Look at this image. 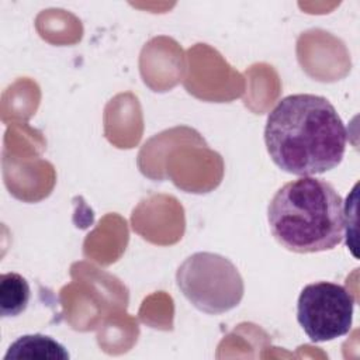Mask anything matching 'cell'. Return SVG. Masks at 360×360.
<instances>
[{"instance_id": "obj_1", "label": "cell", "mask_w": 360, "mask_h": 360, "mask_svg": "<svg viewBox=\"0 0 360 360\" xmlns=\"http://www.w3.org/2000/svg\"><path fill=\"white\" fill-rule=\"evenodd\" d=\"M346 142L342 118L322 96H287L267 115V152L276 166L290 174L305 177L335 169L345 156Z\"/></svg>"}, {"instance_id": "obj_2", "label": "cell", "mask_w": 360, "mask_h": 360, "mask_svg": "<svg viewBox=\"0 0 360 360\" xmlns=\"http://www.w3.org/2000/svg\"><path fill=\"white\" fill-rule=\"evenodd\" d=\"M267 221L274 239L290 252L330 250L343 239V200L330 183L300 177L273 195Z\"/></svg>"}, {"instance_id": "obj_3", "label": "cell", "mask_w": 360, "mask_h": 360, "mask_svg": "<svg viewBox=\"0 0 360 360\" xmlns=\"http://www.w3.org/2000/svg\"><path fill=\"white\" fill-rule=\"evenodd\" d=\"M176 283L183 295L201 312L225 314L243 298L245 284L236 266L226 257L197 252L176 271Z\"/></svg>"}, {"instance_id": "obj_4", "label": "cell", "mask_w": 360, "mask_h": 360, "mask_svg": "<svg viewBox=\"0 0 360 360\" xmlns=\"http://www.w3.org/2000/svg\"><path fill=\"white\" fill-rule=\"evenodd\" d=\"M354 298L336 283L318 281L305 285L297 302V321L314 343L347 335L353 323Z\"/></svg>"}, {"instance_id": "obj_5", "label": "cell", "mask_w": 360, "mask_h": 360, "mask_svg": "<svg viewBox=\"0 0 360 360\" xmlns=\"http://www.w3.org/2000/svg\"><path fill=\"white\" fill-rule=\"evenodd\" d=\"M69 353L63 345L51 336L34 333L20 336L13 342L4 356L10 359H30V360H69Z\"/></svg>"}, {"instance_id": "obj_6", "label": "cell", "mask_w": 360, "mask_h": 360, "mask_svg": "<svg viewBox=\"0 0 360 360\" xmlns=\"http://www.w3.org/2000/svg\"><path fill=\"white\" fill-rule=\"evenodd\" d=\"M31 290L28 281L18 273H3L0 276V312L1 316H17L22 314L30 302Z\"/></svg>"}]
</instances>
